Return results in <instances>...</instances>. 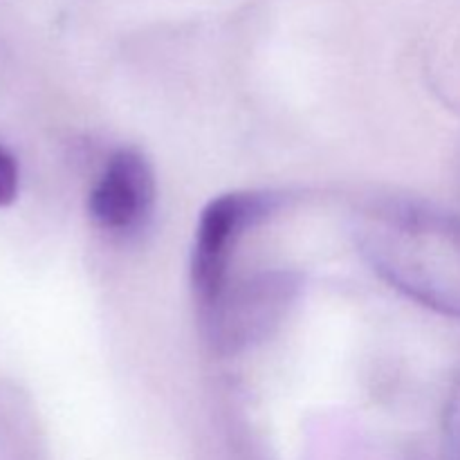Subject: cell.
<instances>
[{
	"instance_id": "1",
	"label": "cell",
	"mask_w": 460,
	"mask_h": 460,
	"mask_svg": "<svg viewBox=\"0 0 460 460\" xmlns=\"http://www.w3.org/2000/svg\"><path fill=\"white\" fill-rule=\"evenodd\" d=\"M355 243L391 288L460 319V216L407 198L377 202L359 216Z\"/></svg>"
},
{
	"instance_id": "3",
	"label": "cell",
	"mask_w": 460,
	"mask_h": 460,
	"mask_svg": "<svg viewBox=\"0 0 460 460\" xmlns=\"http://www.w3.org/2000/svg\"><path fill=\"white\" fill-rule=\"evenodd\" d=\"M155 202V175L142 153L121 148L108 157L88 198L94 223L108 232H135Z\"/></svg>"
},
{
	"instance_id": "4",
	"label": "cell",
	"mask_w": 460,
	"mask_h": 460,
	"mask_svg": "<svg viewBox=\"0 0 460 460\" xmlns=\"http://www.w3.org/2000/svg\"><path fill=\"white\" fill-rule=\"evenodd\" d=\"M18 162L4 146H0V207H9L18 196Z\"/></svg>"
},
{
	"instance_id": "2",
	"label": "cell",
	"mask_w": 460,
	"mask_h": 460,
	"mask_svg": "<svg viewBox=\"0 0 460 460\" xmlns=\"http://www.w3.org/2000/svg\"><path fill=\"white\" fill-rule=\"evenodd\" d=\"M277 207L272 193L234 191L211 200L196 227L191 286L202 308H209L227 288L229 261L247 229L268 218Z\"/></svg>"
}]
</instances>
